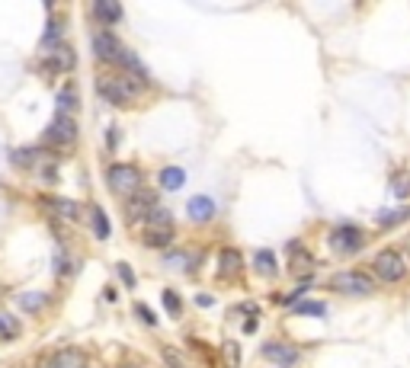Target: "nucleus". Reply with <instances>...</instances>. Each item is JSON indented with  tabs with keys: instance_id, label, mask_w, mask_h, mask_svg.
I'll return each instance as SVG.
<instances>
[{
	"instance_id": "1",
	"label": "nucleus",
	"mask_w": 410,
	"mask_h": 368,
	"mask_svg": "<svg viewBox=\"0 0 410 368\" xmlns=\"http://www.w3.org/2000/svg\"><path fill=\"white\" fill-rule=\"evenodd\" d=\"M96 90L106 103L112 106H132L138 100V80L128 74H100L96 80Z\"/></svg>"
},
{
	"instance_id": "2",
	"label": "nucleus",
	"mask_w": 410,
	"mask_h": 368,
	"mask_svg": "<svg viewBox=\"0 0 410 368\" xmlns=\"http://www.w3.org/2000/svg\"><path fill=\"white\" fill-rule=\"evenodd\" d=\"M106 179H109V189L116 195H135L142 189V170L135 164H112L106 170Z\"/></svg>"
},
{
	"instance_id": "3",
	"label": "nucleus",
	"mask_w": 410,
	"mask_h": 368,
	"mask_svg": "<svg viewBox=\"0 0 410 368\" xmlns=\"http://www.w3.org/2000/svg\"><path fill=\"white\" fill-rule=\"evenodd\" d=\"M327 243H330V250H334L336 256H352V253H359L362 247H366V234H362L356 225H340L330 231Z\"/></svg>"
},
{
	"instance_id": "4",
	"label": "nucleus",
	"mask_w": 410,
	"mask_h": 368,
	"mask_svg": "<svg viewBox=\"0 0 410 368\" xmlns=\"http://www.w3.org/2000/svg\"><path fill=\"white\" fill-rule=\"evenodd\" d=\"M330 288L340 295H368L372 292V279L366 272H359V269H346V272H336L330 279Z\"/></svg>"
},
{
	"instance_id": "5",
	"label": "nucleus",
	"mask_w": 410,
	"mask_h": 368,
	"mask_svg": "<svg viewBox=\"0 0 410 368\" xmlns=\"http://www.w3.org/2000/svg\"><path fill=\"white\" fill-rule=\"evenodd\" d=\"M77 141V125L71 116H55L49 128H45V144H55V148H67V144Z\"/></svg>"
},
{
	"instance_id": "6",
	"label": "nucleus",
	"mask_w": 410,
	"mask_h": 368,
	"mask_svg": "<svg viewBox=\"0 0 410 368\" xmlns=\"http://www.w3.org/2000/svg\"><path fill=\"white\" fill-rule=\"evenodd\" d=\"M375 276L382 282H401L404 279V256L398 250H382L375 256Z\"/></svg>"
},
{
	"instance_id": "7",
	"label": "nucleus",
	"mask_w": 410,
	"mask_h": 368,
	"mask_svg": "<svg viewBox=\"0 0 410 368\" xmlns=\"http://www.w3.org/2000/svg\"><path fill=\"white\" fill-rule=\"evenodd\" d=\"M259 356H263L266 362H273V365H285V368L302 362V349H295L292 343H279V340L259 346Z\"/></svg>"
},
{
	"instance_id": "8",
	"label": "nucleus",
	"mask_w": 410,
	"mask_h": 368,
	"mask_svg": "<svg viewBox=\"0 0 410 368\" xmlns=\"http://www.w3.org/2000/svg\"><path fill=\"white\" fill-rule=\"evenodd\" d=\"M93 51H96V58L100 61H112V64H119L122 55H126L122 42L116 39V33H96L93 35Z\"/></svg>"
},
{
	"instance_id": "9",
	"label": "nucleus",
	"mask_w": 410,
	"mask_h": 368,
	"mask_svg": "<svg viewBox=\"0 0 410 368\" xmlns=\"http://www.w3.org/2000/svg\"><path fill=\"white\" fill-rule=\"evenodd\" d=\"M39 368H87V356L80 349H58L45 356Z\"/></svg>"
},
{
	"instance_id": "10",
	"label": "nucleus",
	"mask_w": 410,
	"mask_h": 368,
	"mask_svg": "<svg viewBox=\"0 0 410 368\" xmlns=\"http://www.w3.org/2000/svg\"><path fill=\"white\" fill-rule=\"evenodd\" d=\"M154 209H157V193H154V189H138V193L128 199V221L148 218Z\"/></svg>"
},
{
	"instance_id": "11",
	"label": "nucleus",
	"mask_w": 410,
	"mask_h": 368,
	"mask_svg": "<svg viewBox=\"0 0 410 368\" xmlns=\"http://www.w3.org/2000/svg\"><path fill=\"white\" fill-rule=\"evenodd\" d=\"M244 272V253H237L234 247L218 253V276L221 279H237Z\"/></svg>"
},
{
	"instance_id": "12",
	"label": "nucleus",
	"mask_w": 410,
	"mask_h": 368,
	"mask_svg": "<svg viewBox=\"0 0 410 368\" xmlns=\"http://www.w3.org/2000/svg\"><path fill=\"white\" fill-rule=\"evenodd\" d=\"M218 211V205L209 199V195H193V199L186 202V215H189V221H212Z\"/></svg>"
},
{
	"instance_id": "13",
	"label": "nucleus",
	"mask_w": 410,
	"mask_h": 368,
	"mask_svg": "<svg viewBox=\"0 0 410 368\" xmlns=\"http://www.w3.org/2000/svg\"><path fill=\"white\" fill-rule=\"evenodd\" d=\"M314 266H318V260H314V256H311V253L305 250L302 243H292V260H289V269H292V276H305V279H311Z\"/></svg>"
},
{
	"instance_id": "14",
	"label": "nucleus",
	"mask_w": 410,
	"mask_h": 368,
	"mask_svg": "<svg viewBox=\"0 0 410 368\" xmlns=\"http://www.w3.org/2000/svg\"><path fill=\"white\" fill-rule=\"evenodd\" d=\"M142 243L144 247H154V250H167L170 243H173V231L170 227H148Z\"/></svg>"
},
{
	"instance_id": "15",
	"label": "nucleus",
	"mask_w": 410,
	"mask_h": 368,
	"mask_svg": "<svg viewBox=\"0 0 410 368\" xmlns=\"http://www.w3.org/2000/svg\"><path fill=\"white\" fill-rule=\"evenodd\" d=\"M93 17L100 19L103 26H116L122 19V7L119 3H109V0H96L93 3Z\"/></svg>"
},
{
	"instance_id": "16",
	"label": "nucleus",
	"mask_w": 410,
	"mask_h": 368,
	"mask_svg": "<svg viewBox=\"0 0 410 368\" xmlns=\"http://www.w3.org/2000/svg\"><path fill=\"white\" fill-rule=\"evenodd\" d=\"M253 266H257V272L263 279H276L279 276V263H276V256L269 250H257L253 253Z\"/></svg>"
},
{
	"instance_id": "17",
	"label": "nucleus",
	"mask_w": 410,
	"mask_h": 368,
	"mask_svg": "<svg viewBox=\"0 0 410 368\" xmlns=\"http://www.w3.org/2000/svg\"><path fill=\"white\" fill-rule=\"evenodd\" d=\"M160 186L167 189V193H176V189H183V183H186V173L180 167H164L160 170Z\"/></svg>"
},
{
	"instance_id": "18",
	"label": "nucleus",
	"mask_w": 410,
	"mask_h": 368,
	"mask_svg": "<svg viewBox=\"0 0 410 368\" xmlns=\"http://www.w3.org/2000/svg\"><path fill=\"white\" fill-rule=\"evenodd\" d=\"M10 160H13L17 167H39L42 170V151H35V148H19V151L10 154Z\"/></svg>"
},
{
	"instance_id": "19",
	"label": "nucleus",
	"mask_w": 410,
	"mask_h": 368,
	"mask_svg": "<svg viewBox=\"0 0 410 368\" xmlns=\"http://www.w3.org/2000/svg\"><path fill=\"white\" fill-rule=\"evenodd\" d=\"M17 304L23 310H29V314H35V310H42L45 304H49V295H42V292H23L17 298Z\"/></svg>"
},
{
	"instance_id": "20",
	"label": "nucleus",
	"mask_w": 410,
	"mask_h": 368,
	"mask_svg": "<svg viewBox=\"0 0 410 368\" xmlns=\"http://www.w3.org/2000/svg\"><path fill=\"white\" fill-rule=\"evenodd\" d=\"M19 336V324L13 314H7V310H0V340L3 343H10V340H17Z\"/></svg>"
},
{
	"instance_id": "21",
	"label": "nucleus",
	"mask_w": 410,
	"mask_h": 368,
	"mask_svg": "<svg viewBox=\"0 0 410 368\" xmlns=\"http://www.w3.org/2000/svg\"><path fill=\"white\" fill-rule=\"evenodd\" d=\"M45 205H49L51 211H58L61 218H67V221L77 218V202H71V199H45Z\"/></svg>"
},
{
	"instance_id": "22",
	"label": "nucleus",
	"mask_w": 410,
	"mask_h": 368,
	"mask_svg": "<svg viewBox=\"0 0 410 368\" xmlns=\"http://www.w3.org/2000/svg\"><path fill=\"white\" fill-rule=\"evenodd\" d=\"M292 314H308V317H324V314H327V304H324V301H295V304H292Z\"/></svg>"
},
{
	"instance_id": "23",
	"label": "nucleus",
	"mask_w": 410,
	"mask_h": 368,
	"mask_svg": "<svg viewBox=\"0 0 410 368\" xmlns=\"http://www.w3.org/2000/svg\"><path fill=\"white\" fill-rule=\"evenodd\" d=\"M90 218H93V234L100 237V240H106V237H109V218L103 215L100 205H93V209H90Z\"/></svg>"
},
{
	"instance_id": "24",
	"label": "nucleus",
	"mask_w": 410,
	"mask_h": 368,
	"mask_svg": "<svg viewBox=\"0 0 410 368\" xmlns=\"http://www.w3.org/2000/svg\"><path fill=\"white\" fill-rule=\"evenodd\" d=\"M77 109V90L74 87H65V90L58 93V112L61 116H71Z\"/></svg>"
},
{
	"instance_id": "25",
	"label": "nucleus",
	"mask_w": 410,
	"mask_h": 368,
	"mask_svg": "<svg viewBox=\"0 0 410 368\" xmlns=\"http://www.w3.org/2000/svg\"><path fill=\"white\" fill-rule=\"evenodd\" d=\"M160 301L170 310V317H180V314H183V301H180V295H176L173 288H164V292H160Z\"/></svg>"
},
{
	"instance_id": "26",
	"label": "nucleus",
	"mask_w": 410,
	"mask_h": 368,
	"mask_svg": "<svg viewBox=\"0 0 410 368\" xmlns=\"http://www.w3.org/2000/svg\"><path fill=\"white\" fill-rule=\"evenodd\" d=\"M148 221V227H170V221H173V215H170V209H164V205H157V209L151 211V215L144 218Z\"/></svg>"
},
{
	"instance_id": "27",
	"label": "nucleus",
	"mask_w": 410,
	"mask_h": 368,
	"mask_svg": "<svg viewBox=\"0 0 410 368\" xmlns=\"http://www.w3.org/2000/svg\"><path fill=\"white\" fill-rule=\"evenodd\" d=\"M221 356H225V365H228V368H237V365H241V346H237L234 340L221 343Z\"/></svg>"
},
{
	"instance_id": "28",
	"label": "nucleus",
	"mask_w": 410,
	"mask_h": 368,
	"mask_svg": "<svg viewBox=\"0 0 410 368\" xmlns=\"http://www.w3.org/2000/svg\"><path fill=\"white\" fill-rule=\"evenodd\" d=\"M407 218H410V209H394V211H382V215H378V225L391 227V225H401V221H407Z\"/></svg>"
},
{
	"instance_id": "29",
	"label": "nucleus",
	"mask_w": 410,
	"mask_h": 368,
	"mask_svg": "<svg viewBox=\"0 0 410 368\" xmlns=\"http://www.w3.org/2000/svg\"><path fill=\"white\" fill-rule=\"evenodd\" d=\"M135 317H138V320H144L148 326H154V324H157V317H154L151 310H148V304H135Z\"/></svg>"
},
{
	"instance_id": "30",
	"label": "nucleus",
	"mask_w": 410,
	"mask_h": 368,
	"mask_svg": "<svg viewBox=\"0 0 410 368\" xmlns=\"http://www.w3.org/2000/svg\"><path fill=\"white\" fill-rule=\"evenodd\" d=\"M71 272V260H67V253H58V260H55V276H67Z\"/></svg>"
},
{
	"instance_id": "31",
	"label": "nucleus",
	"mask_w": 410,
	"mask_h": 368,
	"mask_svg": "<svg viewBox=\"0 0 410 368\" xmlns=\"http://www.w3.org/2000/svg\"><path fill=\"white\" fill-rule=\"evenodd\" d=\"M116 272L122 276V282H126L128 288H135V272H132V266H126V263H119V266H116Z\"/></svg>"
},
{
	"instance_id": "32",
	"label": "nucleus",
	"mask_w": 410,
	"mask_h": 368,
	"mask_svg": "<svg viewBox=\"0 0 410 368\" xmlns=\"http://www.w3.org/2000/svg\"><path fill=\"white\" fill-rule=\"evenodd\" d=\"M164 359L170 362V368H186V365H183V356H180L176 349H164Z\"/></svg>"
},
{
	"instance_id": "33",
	"label": "nucleus",
	"mask_w": 410,
	"mask_h": 368,
	"mask_svg": "<svg viewBox=\"0 0 410 368\" xmlns=\"http://www.w3.org/2000/svg\"><path fill=\"white\" fill-rule=\"evenodd\" d=\"M410 176H398V179H394V193L398 195H410V183H407Z\"/></svg>"
},
{
	"instance_id": "34",
	"label": "nucleus",
	"mask_w": 410,
	"mask_h": 368,
	"mask_svg": "<svg viewBox=\"0 0 410 368\" xmlns=\"http://www.w3.org/2000/svg\"><path fill=\"white\" fill-rule=\"evenodd\" d=\"M119 138H122V134H119V128L112 125V128L106 132V144H109V148H116V144H119Z\"/></svg>"
},
{
	"instance_id": "35",
	"label": "nucleus",
	"mask_w": 410,
	"mask_h": 368,
	"mask_svg": "<svg viewBox=\"0 0 410 368\" xmlns=\"http://www.w3.org/2000/svg\"><path fill=\"white\" fill-rule=\"evenodd\" d=\"M119 368H138V365H135V362H122V365H119Z\"/></svg>"
}]
</instances>
